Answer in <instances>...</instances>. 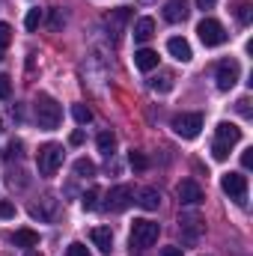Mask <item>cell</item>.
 <instances>
[{
	"label": "cell",
	"mask_w": 253,
	"mask_h": 256,
	"mask_svg": "<svg viewBox=\"0 0 253 256\" xmlns=\"http://www.w3.org/2000/svg\"><path fill=\"white\" fill-rule=\"evenodd\" d=\"M0 218H15V206L9 200H0Z\"/></svg>",
	"instance_id": "31"
},
{
	"label": "cell",
	"mask_w": 253,
	"mask_h": 256,
	"mask_svg": "<svg viewBox=\"0 0 253 256\" xmlns=\"http://www.w3.org/2000/svg\"><path fill=\"white\" fill-rule=\"evenodd\" d=\"M27 256H42V254H27Z\"/></svg>",
	"instance_id": "39"
},
{
	"label": "cell",
	"mask_w": 253,
	"mask_h": 256,
	"mask_svg": "<svg viewBox=\"0 0 253 256\" xmlns=\"http://www.w3.org/2000/svg\"><path fill=\"white\" fill-rule=\"evenodd\" d=\"M158 232H161V226H158L155 220L140 218V220L131 224V236H128V242H131L134 250H149V248L158 242Z\"/></svg>",
	"instance_id": "3"
},
{
	"label": "cell",
	"mask_w": 253,
	"mask_h": 256,
	"mask_svg": "<svg viewBox=\"0 0 253 256\" xmlns=\"http://www.w3.org/2000/svg\"><path fill=\"white\" fill-rule=\"evenodd\" d=\"M188 0H167L164 3V21H170V24H179V21H185L188 18Z\"/></svg>",
	"instance_id": "11"
},
{
	"label": "cell",
	"mask_w": 253,
	"mask_h": 256,
	"mask_svg": "<svg viewBox=\"0 0 253 256\" xmlns=\"http://www.w3.org/2000/svg\"><path fill=\"white\" fill-rule=\"evenodd\" d=\"M9 42H12V27H9V24H0V51H3Z\"/></svg>",
	"instance_id": "30"
},
{
	"label": "cell",
	"mask_w": 253,
	"mask_h": 256,
	"mask_svg": "<svg viewBox=\"0 0 253 256\" xmlns=\"http://www.w3.org/2000/svg\"><path fill=\"white\" fill-rule=\"evenodd\" d=\"M170 86H173V74H161L152 80V90H158V92H167Z\"/></svg>",
	"instance_id": "26"
},
{
	"label": "cell",
	"mask_w": 253,
	"mask_h": 256,
	"mask_svg": "<svg viewBox=\"0 0 253 256\" xmlns=\"http://www.w3.org/2000/svg\"><path fill=\"white\" fill-rule=\"evenodd\" d=\"M12 242H15V248H36L39 244V232H33V230H15Z\"/></svg>",
	"instance_id": "17"
},
{
	"label": "cell",
	"mask_w": 253,
	"mask_h": 256,
	"mask_svg": "<svg viewBox=\"0 0 253 256\" xmlns=\"http://www.w3.org/2000/svg\"><path fill=\"white\" fill-rule=\"evenodd\" d=\"M131 202H134V188H131V185H116V188L108 191L104 208H108V212H126Z\"/></svg>",
	"instance_id": "8"
},
{
	"label": "cell",
	"mask_w": 253,
	"mask_h": 256,
	"mask_svg": "<svg viewBox=\"0 0 253 256\" xmlns=\"http://www.w3.org/2000/svg\"><path fill=\"white\" fill-rule=\"evenodd\" d=\"M250 98H238V114H244V116H250Z\"/></svg>",
	"instance_id": "34"
},
{
	"label": "cell",
	"mask_w": 253,
	"mask_h": 256,
	"mask_svg": "<svg viewBox=\"0 0 253 256\" xmlns=\"http://www.w3.org/2000/svg\"><path fill=\"white\" fill-rule=\"evenodd\" d=\"M90 238H92V244H96L102 254H110V250H114V230H110V226H96V230L90 232Z\"/></svg>",
	"instance_id": "12"
},
{
	"label": "cell",
	"mask_w": 253,
	"mask_h": 256,
	"mask_svg": "<svg viewBox=\"0 0 253 256\" xmlns=\"http://www.w3.org/2000/svg\"><path fill=\"white\" fill-rule=\"evenodd\" d=\"M176 194H179V202H182V206H196V202L202 200V188H200L196 182H190V179L179 182Z\"/></svg>",
	"instance_id": "10"
},
{
	"label": "cell",
	"mask_w": 253,
	"mask_h": 256,
	"mask_svg": "<svg viewBox=\"0 0 253 256\" xmlns=\"http://www.w3.org/2000/svg\"><path fill=\"white\" fill-rule=\"evenodd\" d=\"M33 110H36V122H39V128H45V131H54V128L60 126V120H63V110H60L57 98H51L48 92L36 96Z\"/></svg>",
	"instance_id": "2"
},
{
	"label": "cell",
	"mask_w": 253,
	"mask_h": 256,
	"mask_svg": "<svg viewBox=\"0 0 253 256\" xmlns=\"http://www.w3.org/2000/svg\"><path fill=\"white\" fill-rule=\"evenodd\" d=\"M60 24H63V15H60V12H54V18H51V27H54V30H57V27H60Z\"/></svg>",
	"instance_id": "38"
},
{
	"label": "cell",
	"mask_w": 253,
	"mask_h": 256,
	"mask_svg": "<svg viewBox=\"0 0 253 256\" xmlns=\"http://www.w3.org/2000/svg\"><path fill=\"white\" fill-rule=\"evenodd\" d=\"M134 66H137L140 72H152V68H158V51H149V48L134 51Z\"/></svg>",
	"instance_id": "15"
},
{
	"label": "cell",
	"mask_w": 253,
	"mask_h": 256,
	"mask_svg": "<svg viewBox=\"0 0 253 256\" xmlns=\"http://www.w3.org/2000/svg\"><path fill=\"white\" fill-rule=\"evenodd\" d=\"M126 21H128V9H126V6H122V9H116V12H114V15L108 18V24L114 27V36H116V33L122 30V24H126Z\"/></svg>",
	"instance_id": "22"
},
{
	"label": "cell",
	"mask_w": 253,
	"mask_h": 256,
	"mask_svg": "<svg viewBox=\"0 0 253 256\" xmlns=\"http://www.w3.org/2000/svg\"><path fill=\"white\" fill-rule=\"evenodd\" d=\"M66 254L68 256H92L90 250H86V244H80V242H72V244L66 248Z\"/></svg>",
	"instance_id": "29"
},
{
	"label": "cell",
	"mask_w": 253,
	"mask_h": 256,
	"mask_svg": "<svg viewBox=\"0 0 253 256\" xmlns=\"http://www.w3.org/2000/svg\"><path fill=\"white\" fill-rule=\"evenodd\" d=\"M39 24H42V9H30L27 18H24V27L33 33V30H39Z\"/></svg>",
	"instance_id": "24"
},
{
	"label": "cell",
	"mask_w": 253,
	"mask_h": 256,
	"mask_svg": "<svg viewBox=\"0 0 253 256\" xmlns=\"http://www.w3.org/2000/svg\"><path fill=\"white\" fill-rule=\"evenodd\" d=\"M214 78H218V86H220V90H232V86L238 84V78H242L238 60H224V63H218Z\"/></svg>",
	"instance_id": "9"
},
{
	"label": "cell",
	"mask_w": 253,
	"mask_h": 256,
	"mask_svg": "<svg viewBox=\"0 0 253 256\" xmlns=\"http://www.w3.org/2000/svg\"><path fill=\"white\" fill-rule=\"evenodd\" d=\"M214 3H218V0H196V6H200V9H202V12H206V9H212V6H214Z\"/></svg>",
	"instance_id": "37"
},
{
	"label": "cell",
	"mask_w": 253,
	"mask_h": 256,
	"mask_svg": "<svg viewBox=\"0 0 253 256\" xmlns=\"http://www.w3.org/2000/svg\"><path fill=\"white\" fill-rule=\"evenodd\" d=\"M72 116H74V122H78V126L92 122V110H90L86 104H74V108H72Z\"/></svg>",
	"instance_id": "21"
},
{
	"label": "cell",
	"mask_w": 253,
	"mask_h": 256,
	"mask_svg": "<svg viewBox=\"0 0 253 256\" xmlns=\"http://www.w3.org/2000/svg\"><path fill=\"white\" fill-rule=\"evenodd\" d=\"M128 161H131V167H134V170H146V167H149V161H146V155H143V152H131V155H128Z\"/></svg>",
	"instance_id": "27"
},
{
	"label": "cell",
	"mask_w": 253,
	"mask_h": 256,
	"mask_svg": "<svg viewBox=\"0 0 253 256\" xmlns=\"http://www.w3.org/2000/svg\"><path fill=\"white\" fill-rule=\"evenodd\" d=\"M74 176H80V179L96 176V164H92L90 158H78V161H74Z\"/></svg>",
	"instance_id": "20"
},
{
	"label": "cell",
	"mask_w": 253,
	"mask_h": 256,
	"mask_svg": "<svg viewBox=\"0 0 253 256\" xmlns=\"http://www.w3.org/2000/svg\"><path fill=\"white\" fill-rule=\"evenodd\" d=\"M242 140V128L232 126V122H220L214 128V143H212V155L214 161H226L230 158V149Z\"/></svg>",
	"instance_id": "1"
},
{
	"label": "cell",
	"mask_w": 253,
	"mask_h": 256,
	"mask_svg": "<svg viewBox=\"0 0 253 256\" xmlns=\"http://www.w3.org/2000/svg\"><path fill=\"white\" fill-rule=\"evenodd\" d=\"M179 230L188 236L190 242H196V238H200V232H202V218H200V214H194V212H190V214H182Z\"/></svg>",
	"instance_id": "14"
},
{
	"label": "cell",
	"mask_w": 253,
	"mask_h": 256,
	"mask_svg": "<svg viewBox=\"0 0 253 256\" xmlns=\"http://www.w3.org/2000/svg\"><path fill=\"white\" fill-rule=\"evenodd\" d=\"M63 146L60 143H45V146H39V152H36V167H39V173L42 176H54L60 167H63Z\"/></svg>",
	"instance_id": "4"
},
{
	"label": "cell",
	"mask_w": 253,
	"mask_h": 256,
	"mask_svg": "<svg viewBox=\"0 0 253 256\" xmlns=\"http://www.w3.org/2000/svg\"><path fill=\"white\" fill-rule=\"evenodd\" d=\"M161 256H185V254H182V248H164Z\"/></svg>",
	"instance_id": "36"
},
{
	"label": "cell",
	"mask_w": 253,
	"mask_h": 256,
	"mask_svg": "<svg viewBox=\"0 0 253 256\" xmlns=\"http://www.w3.org/2000/svg\"><path fill=\"white\" fill-rule=\"evenodd\" d=\"M196 33H200V42H202L206 48H218V45L226 42V30H224V24L214 21V18H202V21L196 24Z\"/></svg>",
	"instance_id": "5"
},
{
	"label": "cell",
	"mask_w": 253,
	"mask_h": 256,
	"mask_svg": "<svg viewBox=\"0 0 253 256\" xmlns=\"http://www.w3.org/2000/svg\"><path fill=\"white\" fill-rule=\"evenodd\" d=\"M18 155H21V140H12L6 149V158H18Z\"/></svg>",
	"instance_id": "32"
},
{
	"label": "cell",
	"mask_w": 253,
	"mask_h": 256,
	"mask_svg": "<svg viewBox=\"0 0 253 256\" xmlns=\"http://www.w3.org/2000/svg\"><path fill=\"white\" fill-rule=\"evenodd\" d=\"M137 202H140V206H143L146 212H155V208H158V202H161V194L155 191V188H143Z\"/></svg>",
	"instance_id": "18"
},
{
	"label": "cell",
	"mask_w": 253,
	"mask_h": 256,
	"mask_svg": "<svg viewBox=\"0 0 253 256\" xmlns=\"http://www.w3.org/2000/svg\"><path fill=\"white\" fill-rule=\"evenodd\" d=\"M68 143H72V146H80V143H84V131H72Z\"/></svg>",
	"instance_id": "35"
},
{
	"label": "cell",
	"mask_w": 253,
	"mask_h": 256,
	"mask_svg": "<svg viewBox=\"0 0 253 256\" xmlns=\"http://www.w3.org/2000/svg\"><path fill=\"white\" fill-rule=\"evenodd\" d=\"M202 114H179L176 120H173V131L179 134V137H185V140H194L200 131H202Z\"/></svg>",
	"instance_id": "7"
},
{
	"label": "cell",
	"mask_w": 253,
	"mask_h": 256,
	"mask_svg": "<svg viewBox=\"0 0 253 256\" xmlns=\"http://www.w3.org/2000/svg\"><path fill=\"white\" fill-rule=\"evenodd\" d=\"M96 143H98V149H102V152H104V155H110V152H114V146H116V137H114V134H110V131H102V134H98V140H96Z\"/></svg>",
	"instance_id": "23"
},
{
	"label": "cell",
	"mask_w": 253,
	"mask_h": 256,
	"mask_svg": "<svg viewBox=\"0 0 253 256\" xmlns=\"http://www.w3.org/2000/svg\"><path fill=\"white\" fill-rule=\"evenodd\" d=\"M155 36V21L152 18H140L137 24H134V39L137 42H146V39H152Z\"/></svg>",
	"instance_id": "16"
},
{
	"label": "cell",
	"mask_w": 253,
	"mask_h": 256,
	"mask_svg": "<svg viewBox=\"0 0 253 256\" xmlns=\"http://www.w3.org/2000/svg\"><path fill=\"white\" fill-rule=\"evenodd\" d=\"M232 12H236L238 24H250V18H253V6L248 3V0H238V3L232 6Z\"/></svg>",
	"instance_id": "19"
},
{
	"label": "cell",
	"mask_w": 253,
	"mask_h": 256,
	"mask_svg": "<svg viewBox=\"0 0 253 256\" xmlns=\"http://www.w3.org/2000/svg\"><path fill=\"white\" fill-rule=\"evenodd\" d=\"M242 167H244V170L253 167V149H244V152H242Z\"/></svg>",
	"instance_id": "33"
},
{
	"label": "cell",
	"mask_w": 253,
	"mask_h": 256,
	"mask_svg": "<svg viewBox=\"0 0 253 256\" xmlns=\"http://www.w3.org/2000/svg\"><path fill=\"white\" fill-rule=\"evenodd\" d=\"M96 200H98V188H90V191H86V194H84V196H80V206H84L86 212H92V208L98 206Z\"/></svg>",
	"instance_id": "25"
},
{
	"label": "cell",
	"mask_w": 253,
	"mask_h": 256,
	"mask_svg": "<svg viewBox=\"0 0 253 256\" xmlns=\"http://www.w3.org/2000/svg\"><path fill=\"white\" fill-rule=\"evenodd\" d=\"M12 96V78L9 74H0V102H6Z\"/></svg>",
	"instance_id": "28"
},
{
	"label": "cell",
	"mask_w": 253,
	"mask_h": 256,
	"mask_svg": "<svg viewBox=\"0 0 253 256\" xmlns=\"http://www.w3.org/2000/svg\"><path fill=\"white\" fill-rule=\"evenodd\" d=\"M167 51L179 60V63H188L190 57H194V51H190L188 39H182V36H173V39H167Z\"/></svg>",
	"instance_id": "13"
},
{
	"label": "cell",
	"mask_w": 253,
	"mask_h": 256,
	"mask_svg": "<svg viewBox=\"0 0 253 256\" xmlns=\"http://www.w3.org/2000/svg\"><path fill=\"white\" fill-rule=\"evenodd\" d=\"M220 188H224V194H226L232 202H238V206L248 202V179H244L242 173H226V176H220Z\"/></svg>",
	"instance_id": "6"
}]
</instances>
